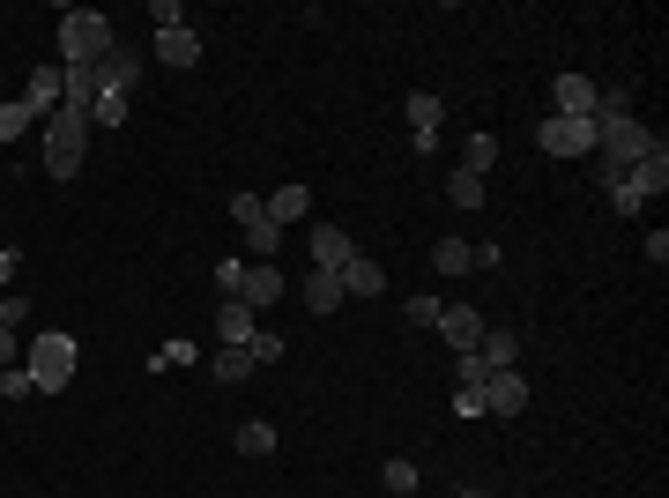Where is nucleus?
Segmentation results:
<instances>
[{"mask_svg":"<svg viewBox=\"0 0 669 498\" xmlns=\"http://www.w3.org/2000/svg\"><path fill=\"white\" fill-rule=\"evenodd\" d=\"M112 45H120L112 16H98V8H68L60 16V68H98Z\"/></svg>","mask_w":669,"mask_h":498,"instance_id":"f257e3e1","label":"nucleus"},{"mask_svg":"<svg viewBox=\"0 0 669 498\" xmlns=\"http://www.w3.org/2000/svg\"><path fill=\"white\" fill-rule=\"evenodd\" d=\"M82 142H90V112H82V104H60L45 120V172L74 179L82 172Z\"/></svg>","mask_w":669,"mask_h":498,"instance_id":"f03ea898","label":"nucleus"},{"mask_svg":"<svg viewBox=\"0 0 669 498\" xmlns=\"http://www.w3.org/2000/svg\"><path fill=\"white\" fill-rule=\"evenodd\" d=\"M74 365H82V349H74V335H38V343L23 349V373L38 379V395H60L74 379Z\"/></svg>","mask_w":669,"mask_h":498,"instance_id":"7ed1b4c3","label":"nucleus"},{"mask_svg":"<svg viewBox=\"0 0 669 498\" xmlns=\"http://www.w3.org/2000/svg\"><path fill=\"white\" fill-rule=\"evenodd\" d=\"M536 142H544L550 156H588L595 150V120H558V112H550V120L536 126Z\"/></svg>","mask_w":669,"mask_h":498,"instance_id":"20e7f679","label":"nucleus"},{"mask_svg":"<svg viewBox=\"0 0 669 498\" xmlns=\"http://www.w3.org/2000/svg\"><path fill=\"white\" fill-rule=\"evenodd\" d=\"M134 82H142V52L134 45H112L98 60V90H120V98H134Z\"/></svg>","mask_w":669,"mask_h":498,"instance_id":"39448f33","label":"nucleus"},{"mask_svg":"<svg viewBox=\"0 0 669 498\" xmlns=\"http://www.w3.org/2000/svg\"><path fill=\"white\" fill-rule=\"evenodd\" d=\"M528 409V379L520 373H491L484 379V417H520Z\"/></svg>","mask_w":669,"mask_h":498,"instance_id":"423d86ee","label":"nucleus"},{"mask_svg":"<svg viewBox=\"0 0 669 498\" xmlns=\"http://www.w3.org/2000/svg\"><path fill=\"white\" fill-rule=\"evenodd\" d=\"M349 261H357V246H349V231H343V224H313V268L343 275Z\"/></svg>","mask_w":669,"mask_h":498,"instance_id":"0eeeda50","label":"nucleus"},{"mask_svg":"<svg viewBox=\"0 0 669 498\" xmlns=\"http://www.w3.org/2000/svg\"><path fill=\"white\" fill-rule=\"evenodd\" d=\"M484 327H491V321H476V305H446V313H439V335L454 343V357H469V349L484 343Z\"/></svg>","mask_w":669,"mask_h":498,"instance_id":"6e6552de","label":"nucleus"},{"mask_svg":"<svg viewBox=\"0 0 669 498\" xmlns=\"http://www.w3.org/2000/svg\"><path fill=\"white\" fill-rule=\"evenodd\" d=\"M275 298H283V268H268V261H246V283H239V305H253V313H268Z\"/></svg>","mask_w":669,"mask_h":498,"instance_id":"1a4fd4ad","label":"nucleus"},{"mask_svg":"<svg viewBox=\"0 0 669 498\" xmlns=\"http://www.w3.org/2000/svg\"><path fill=\"white\" fill-rule=\"evenodd\" d=\"M550 90H558V120H595V98H602V90H595L588 75H558Z\"/></svg>","mask_w":669,"mask_h":498,"instance_id":"9d476101","label":"nucleus"},{"mask_svg":"<svg viewBox=\"0 0 669 498\" xmlns=\"http://www.w3.org/2000/svg\"><path fill=\"white\" fill-rule=\"evenodd\" d=\"M253 327H261V313H253V305H239V298H223V305H216V343L246 349V343H253Z\"/></svg>","mask_w":669,"mask_h":498,"instance_id":"9b49d317","label":"nucleus"},{"mask_svg":"<svg viewBox=\"0 0 669 498\" xmlns=\"http://www.w3.org/2000/svg\"><path fill=\"white\" fill-rule=\"evenodd\" d=\"M156 60L186 75V68H201V38H194V30H186V23H179V30H156Z\"/></svg>","mask_w":669,"mask_h":498,"instance_id":"f8f14e48","label":"nucleus"},{"mask_svg":"<svg viewBox=\"0 0 669 498\" xmlns=\"http://www.w3.org/2000/svg\"><path fill=\"white\" fill-rule=\"evenodd\" d=\"M476 357H484V373H514V365H520V335H514V327H484Z\"/></svg>","mask_w":669,"mask_h":498,"instance_id":"ddd939ff","label":"nucleus"},{"mask_svg":"<svg viewBox=\"0 0 669 498\" xmlns=\"http://www.w3.org/2000/svg\"><path fill=\"white\" fill-rule=\"evenodd\" d=\"M261 209H268V224H275V231H291L297 216L313 209V194H305V186L291 179V186H275V194H261Z\"/></svg>","mask_w":669,"mask_h":498,"instance_id":"4468645a","label":"nucleus"},{"mask_svg":"<svg viewBox=\"0 0 669 498\" xmlns=\"http://www.w3.org/2000/svg\"><path fill=\"white\" fill-rule=\"evenodd\" d=\"M379 291H387V268L357 253V261H349V268H343V298H379Z\"/></svg>","mask_w":669,"mask_h":498,"instance_id":"2eb2a0df","label":"nucleus"},{"mask_svg":"<svg viewBox=\"0 0 669 498\" xmlns=\"http://www.w3.org/2000/svg\"><path fill=\"white\" fill-rule=\"evenodd\" d=\"M335 305H343V275L313 268V275H305V313H335Z\"/></svg>","mask_w":669,"mask_h":498,"instance_id":"dca6fc26","label":"nucleus"},{"mask_svg":"<svg viewBox=\"0 0 669 498\" xmlns=\"http://www.w3.org/2000/svg\"><path fill=\"white\" fill-rule=\"evenodd\" d=\"M253 373H261V365H253L246 349H231V343L209 357V379H223V387H239V379H253Z\"/></svg>","mask_w":669,"mask_h":498,"instance_id":"f3484780","label":"nucleus"},{"mask_svg":"<svg viewBox=\"0 0 669 498\" xmlns=\"http://www.w3.org/2000/svg\"><path fill=\"white\" fill-rule=\"evenodd\" d=\"M432 268H439V275H469L476 268V246H469V238H439V246H432Z\"/></svg>","mask_w":669,"mask_h":498,"instance_id":"a211bd4d","label":"nucleus"},{"mask_svg":"<svg viewBox=\"0 0 669 498\" xmlns=\"http://www.w3.org/2000/svg\"><path fill=\"white\" fill-rule=\"evenodd\" d=\"M439 112H446V104L432 98V90H417V98H409V134H417V142H432V134H439Z\"/></svg>","mask_w":669,"mask_h":498,"instance_id":"6ab92c4d","label":"nucleus"},{"mask_svg":"<svg viewBox=\"0 0 669 498\" xmlns=\"http://www.w3.org/2000/svg\"><path fill=\"white\" fill-rule=\"evenodd\" d=\"M23 104L30 112H52V104H60V68H38V75L23 82Z\"/></svg>","mask_w":669,"mask_h":498,"instance_id":"aec40b11","label":"nucleus"},{"mask_svg":"<svg viewBox=\"0 0 669 498\" xmlns=\"http://www.w3.org/2000/svg\"><path fill=\"white\" fill-rule=\"evenodd\" d=\"M446 201H454V209H484V179L454 164V172H446Z\"/></svg>","mask_w":669,"mask_h":498,"instance_id":"412c9836","label":"nucleus"},{"mask_svg":"<svg viewBox=\"0 0 669 498\" xmlns=\"http://www.w3.org/2000/svg\"><path fill=\"white\" fill-rule=\"evenodd\" d=\"M491 164H498V134H469V142H462V172L484 179Z\"/></svg>","mask_w":669,"mask_h":498,"instance_id":"4be33fe9","label":"nucleus"},{"mask_svg":"<svg viewBox=\"0 0 669 498\" xmlns=\"http://www.w3.org/2000/svg\"><path fill=\"white\" fill-rule=\"evenodd\" d=\"M239 454H253V461H261V454H275V424H268V417L239 424Z\"/></svg>","mask_w":669,"mask_h":498,"instance_id":"5701e85b","label":"nucleus"},{"mask_svg":"<svg viewBox=\"0 0 669 498\" xmlns=\"http://www.w3.org/2000/svg\"><path fill=\"white\" fill-rule=\"evenodd\" d=\"M275 246H283V231H275L268 216H261V224H246V253H253V261H275Z\"/></svg>","mask_w":669,"mask_h":498,"instance_id":"b1692460","label":"nucleus"},{"mask_svg":"<svg viewBox=\"0 0 669 498\" xmlns=\"http://www.w3.org/2000/svg\"><path fill=\"white\" fill-rule=\"evenodd\" d=\"M30 120H38V112H30L23 98H8V104H0V142H16V134H30Z\"/></svg>","mask_w":669,"mask_h":498,"instance_id":"393cba45","label":"nucleus"},{"mask_svg":"<svg viewBox=\"0 0 669 498\" xmlns=\"http://www.w3.org/2000/svg\"><path fill=\"white\" fill-rule=\"evenodd\" d=\"M90 126H126V98H120V90H98V104H90Z\"/></svg>","mask_w":669,"mask_h":498,"instance_id":"a878e982","label":"nucleus"},{"mask_svg":"<svg viewBox=\"0 0 669 498\" xmlns=\"http://www.w3.org/2000/svg\"><path fill=\"white\" fill-rule=\"evenodd\" d=\"M38 395V379L23 373V365H8V373H0V402H30Z\"/></svg>","mask_w":669,"mask_h":498,"instance_id":"bb28decb","label":"nucleus"},{"mask_svg":"<svg viewBox=\"0 0 669 498\" xmlns=\"http://www.w3.org/2000/svg\"><path fill=\"white\" fill-rule=\"evenodd\" d=\"M379 484H387L395 498H409V491H417V461H387V469H379Z\"/></svg>","mask_w":669,"mask_h":498,"instance_id":"cd10ccee","label":"nucleus"},{"mask_svg":"<svg viewBox=\"0 0 669 498\" xmlns=\"http://www.w3.org/2000/svg\"><path fill=\"white\" fill-rule=\"evenodd\" d=\"M246 357H253V365H275V357H283V335H268V327H253Z\"/></svg>","mask_w":669,"mask_h":498,"instance_id":"c85d7f7f","label":"nucleus"},{"mask_svg":"<svg viewBox=\"0 0 669 498\" xmlns=\"http://www.w3.org/2000/svg\"><path fill=\"white\" fill-rule=\"evenodd\" d=\"M261 216H268V209H261V194H231V224H239V231L261 224Z\"/></svg>","mask_w":669,"mask_h":498,"instance_id":"c756f323","label":"nucleus"},{"mask_svg":"<svg viewBox=\"0 0 669 498\" xmlns=\"http://www.w3.org/2000/svg\"><path fill=\"white\" fill-rule=\"evenodd\" d=\"M239 283H246V261H216V291L223 298H239Z\"/></svg>","mask_w":669,"mask_h":498,"instance_id":"7c9ffc66","label":"nucleus"},{"mask_svg":"<svg viewBox=\"0 0 669 498\" xmlns=\"http://www.w3.org/2000/svg\"><path fill=\"white\" fill-rule=\"evenodd\" d=\"M30 321V298L23 291H8V298H0V327H23Z\"/></svg>","mask_w":669,"mask_h":498,"instance_id":"2f4dec72","label":"nucleus"},{"mask_svg":"<svg viewBox=\"0 0 669 498\" xmlns=\"http://www.w3.org/2000/svg\"><path fill=\"white\" fill-rule=\"evenodd\" d=\"M439 313H446V298H409V321L417 327H439Z\"/></svg>","mask_w":669,"mask_h":498,"instance_id":"473e14b6","label":"nucleus"},{"mask_svg":"<svg viewBox=\"0 0 669 498\" xmlns=\"http://www.w3.org/2000/svg\"><path fill=\"white\" fill-rule=\"evenodd\" d=\"M454 417H484V387H454Z\"/></svg>","mask_w":669,"mask_h":498,"instance_id":"72a5a7b5","label":"nucleus"},{"mask_svg":"<svg viewBox=\"0 0 669 498\" xmlns=\"http://www.w3.org/2000/svg\"><path fill=\"white\" fill-rule=\"evenodd\" d=\"M156 365H194V343H186V335H179V343H164V349H156Z\"/></svg>","mask_w":669,"mask_h":498,"instance_id":"f704fd0d","label":"nucleus"},{"mask_svg":"<svg viewBox=\"0 0 669 498\" xmlns=\"http://www.w3.org/2000/svg\"><path fill=\"white\" fill-rule=\"evenodd\" d=\"M8 365H23V357H16V327H0V373H8Z\"/></svg>","mask_w":669,"mask_h":498,"instance_id":"c9c22d12","label":"nucleus"},{"mask_svg":"<svg viewBox=\"0 0 669 498\" xmlns=\"http://www.w3.org/2000/svg\"><path fill=\"white\" fill-rule=\"evenodd\" d=\"M8 283H16V253H0V298H8Z\"/></svg>","mask_w":669,"mask_h":498,"instance_id":"e433bc0d","label":"nucleus"},{"mask_svg":"<svg viewBox=\"0 0 669 498\" xmlns=\"http://www.w3.org/2000/svg\"><path fill=\"white\" fill-rule=\"evenodd\" d=\"M462 498H484V491H462Z\"/></svg>","mask_w":669,"mask_h":498,"instance_id":"4c0bfd02","label":"nucleus"}]
</instances>
